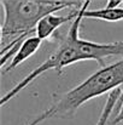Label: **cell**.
<instances>
[{
    "label": "cell",
    "instance_id": "6",
    "mask_svg": "<svg viewBox=\"0 0 123 125\" xmlns=\"http://www.w3.org/2000/svg\"><path fill=\"white\" fill-rule=\"evenodd\" d=\"M122 0H109L106 6L99 10H86L83 18H95L107 22H117L123 20V7H120Z\"/></svg>",
    "mask_w": 123,
    "mask_h": 125
},
{
    "label": "cell",
    "instance_id": "9",
    "mask_svg": "<svg viewBox=\"0 0 123 125\" xmlns=\"http://www.w3.org/2000/svg\"><path fill=\"white\" fill-rule=\"evenodd\" d=\"M122 103H123V86H122V92H121V96H120V98H118V101H117V104H116L115 109H116V108H118Z\"/></svg>",
    "mask_w": 123,
    "mask_h": 125
},
{
    "label": "cell",
    "instance_id": "7",
    "mask_svg": "<svg viewBox=\"0 0 123 125\" xmlns=\"http://www.w3.org/2000/svg\"><path fill=\"white\" fill-rule=\"evenodd\" d=\"M121 92H122V87H118V89L114 90L112 92H110V95L106 98V102H105V104L103 107V111H101V113H100V115L98 118V122H97L95 125L107 124V122H109L112 112L115 111V107H116L117 101H118V98L121 96Z\"/></svg>",
    "mask_w": 123,
    "mask_h": 125
},
{
    "label": "cell",
    "instance_id": "3",
    "mask_svg": "<svg viewBox=\"0 0 123 125\" xmlns=\"http://www.w3.org/2000/svg\"><path fill=\"white\" fill-rule=\"evenodd\" d=\"M89 4H90V0L83 1V5L79 11L77 17L71 22L66 33L59 37V44H58V47L54 50V52L48 58H46L41 64H39L35 69H33L27 77L19 80V83L16 84L7 94H5L0 101L1 106H4L6 102L12 100L13 97H16L22 90H24L28 85H30L34 80H36L47 71H56L58 72V74H60L65 67L71 66L76 62H81L82 58L79 52V49L76 46V39L80 37L79 32H80L81 22L83 20L86 10H88Z\"/></svg>",
    "mask_w": 123,
    "mask_h": 125
},
{
    "label": "cell",
    "instance_id": "2",
    "mask_svg": "<svg viewBox=\"0 0 123 125\" xmlns=\"http://www.w3.org/2000/svg\"><path fill=\"white\" fill-rule=\"evenodd\" d=\"M80 0H2L4 21L1 24V42L17 39L24 34H35L42 18L57 11L82 6Z\"/></svg>",
    "mask_w": 123,
    "mask_h": 125
},
{
    "label": "cell",
    "instance_id": "5",
    "mask_svg": "<svg viewBox=\"0 0 123 125\" xmlns=\"http://www.w3.org/2000/svg\"><path fill=\"white\" fill-rule=\"evenodd\" d=\"M42 40L39 39L36 35H30L28 37L24 42H22L19 50L16 52V55L12 57V60L10 61V63L2 69V74L11 72L12 69H15L16 67H18L19 64H22L25 60L30 58L41 46Z\"/></svg>",
    "mask_w": 123,
    "mask_h": 125
},
{
    "label": "cell",
    "instance_id": "4",
    "mask_svg": "<svg viewBox=\"0 0 123 125\" xmlns=\"http://www.w3.org/2000/svg\"><path fill=\"white\" fill-rule=\"evenodd\" d=\"M80 9L74 11V12H71V13H69V15H66V16L54 15V13L46 16L45 18H42L39 22V24H38V27L35 29V35L39 39H41L42 42L48 39V38H51L56 33V31L58 28H60L63 24H65L66 22H73L77 17Z\"/></svg>",
    "mask_w": 123,
    "mask_h": 125
},
{
    "label": "cell",
    "instance_id": "8",
    "mask_svg": "<svg viewBox=\"0 0 123 125\" xmlns=\"http://www.w3.org/2000/svg\"><path fill=\"white\" fill-rule=\"evenodd\" d=\"M120 123H123V103L118 108H116V115L110 122L109 125H117V124H120Z\"/></svg>",
    "mask_w": 123,
    "mask_h": 125
},
{
    "label": "cell",
    "instance_id": "1",
    "mask_svg": "<svg viewBox=\"0 0 123 125\" xmlns=\"http://www.w3.org/2000/svg\"><path fill=\"white\" fill-rule=\"evenodd\" d=\"M123 85V58L101 67L65 92H54L52 104L24 125H40L52 118H69L86 102Z\"/></svg>",
    "mask_w": 123,
    "mask_h": 125
}]
</instances>
